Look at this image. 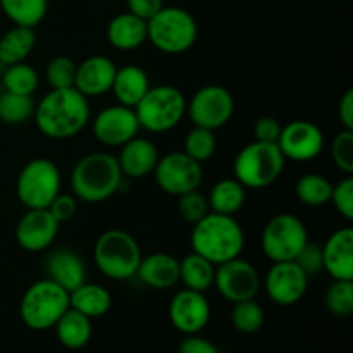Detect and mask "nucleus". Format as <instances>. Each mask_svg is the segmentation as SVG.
Here are the masks:
<instances>
[{
	"mask_svg": "<svg viewBox=\"0 0 353 353\" xmlns=\"http://www.w3.org/2000/svg\"><path fill=\"white\" fill-rule=\"evenodd\" d=\"M285 161L278 143L254 141L238 152L233 165L234 178L245 188H265L281 176Z\"/></svg>",
	"mask_w": 353,
	"mask_h": 353,
	"instance_id": "obj_7",
	"label": "nucleus"
},
{
	"mask_svg": "<svg viewBox=\"0 0 353 353\" xmlns=\"http://www.w3.org/2000/svg\"><path fill=\"white\" fill-rule=\"evenodd\" d=\"M6 69L7 65L3 62H0V93L3 92V78H6Z\"/></svg>",
	"mask_w": 353,
	"mask_h": 353,
	"instance_id": "obj_48",
	"label": "nucleus"
},
{
	"mask_svg": "<svg viewBox=\"0 0 353 353\" xmlns=\"http://www.w3.org/2000/svg\"><path fill=\"white\" fill-rule=\"evenodd\" d=\"M295 262L300 265V269H302V271L305 272L309 278L310 276L319 274V272L324 269L323 248L317 247L316 243H310V241H307V245L302 248V252L296 255Z\"/></svg>",
	"mask_w": 353,
	"mask_h": 353,
	"instance_id": "obj_42",
	"label": "nucleus"
},
{
	"mask_svg": "<svg viewBox=\"0 0 353 353\" xmlns=\"http://www.w3.org/2000/svg\"><path fill=\"white\" fill-rule=\"evenodd\" d=\"M323 264L333 279L353 281V230L340 228L323 247Z\"/></svg>",
	"mask_w": 353,
	"mask_h": 353,
	"instance_id": "obj_21",
	"label": "nucleus"
},
{
	"mask_svg": "<svg viewBox=\"0 0 353 353\" xmlns=\"http://www.w3.org/2000/svg\"><path fill=\"white\" fill-rule=\"evenodd\" d=\"M134 114L140 128L152 133H165L178 126L185 117L186 99L176 86H150L143 99L134 105Z\"/></svg>",
	"mask_w": 353,
	"mask_h": 353,
	"instance_id": "obj_8",
	"label": "nucleus"
},
{
	"mask_svg": "<svg viewBox=\"0 0 353 353\" xmlns=\"http://www.w3.org/2000/svg\"><path fill=\"white\" fill-rule=\"evenodd\" d=\"M190 119L199 128L216 131L226 126L234 114V99L231 92L219 85H207L196 90L186 103Z\"/></svg>",
	"mask_w": 353,
	"mask_h": 353,
	"instance_id": "obj_11",
	"label": "nucleus"
},
{
	"mask_svg": "<svg viewBox=\"0 0 353 353\" xmlns=\"http://www.w3.org/2000/svg\"><path fill=\"white\" fill-rule=\"evenodd\" d=\"M0 7L16 26L37 28L47 16L48 0H0Z\"/></svg>",
	"mask_w": 353,
	"mask_h": 353,
	"instance_id": "obj_31",
	"label": "nucleus"
},
{
	"mask_svg": "<svg viewBox=\"0 0 353 353\" xmlns=\"http://www.w3.org/2000/svg\"><path fill=\"white\" fill-rule=\"evenodd\" d=\"M164 7V0H128V12L141 17L143 21L152 19Z\"/></svg>",
	"mask_w": 353,
	"mask_h": 353,
	"instance_id": "obj_46",
	"label": "nucleus"
},
{
	"mask_svg": "<svg viewBox=\"0 0 353 353\" xmlns=\"http://www.w3.org/2000/svg\"><path fill=\"white\" fill-rule=\"evenodd\" d=\"M38 130L52 140H68L86 128L90 121V102L81 92L72 88L50 90L34 107Z\"/></svg>",
	"mask_w": 353,
	"mask_h": 353,
	"instance_id": "obj_1",
	"label": "nucleus"
},
{
	"mask_svg": "<svg viewBox=\"0 0 353 353\" xmlns=\"http://www.w3.org/2000/svg\"><path fill=\"white\" fill-rule=\"evenodd\" d=\"M338 116H340L343 130H353V90H347L338 103Z\"/></svg>",
	"mask_w": 353,
	"mask_h": 353,
	"instance_id": "obj_47",
	"label": "nucleus"
},
{
	"mask_svg": "<svg viewBox=\"0 0 353 353\" xmlns=\"http://www.w3.org/2000/svg\"><path fill=\"white\" fill-rule=\"evenodd\" d=\"M95 265L105 278L124 281L137 276L141 261L140 245L124 230L102 233L93 247Z\"/></svg>",
	"mask_w": 353,
	"mask_h": 353,
	"instance_id": "obj_4",
	"label": "nucleus"
},
{
	"mask_svg": "<svg viewBox=\"0 0 353 353\" xmlns=\"http://www.w3.org/2000/svg\"><path fill=\"white\" fill-rule=\"evenodd\" d=\"M330 200L333 202L334 209H336L345 219H353V179L350 176L341 179L336 186H333Z\"/></svg>",
	"mask_w": 353,
	"mask_h": 353,
	"instance_id": "obj_41",
	"label": "nucleus"
},
{
	"mask_svg": "<svg viewBox=\"0 0 353 353\" xmlns=\"http://www.w3.org/2000/svg\"><path fill=\"white\" fill-rule=\"evenodd\" d=\"M199 26L188 10L181 7H162L147 21V40L164 54L188 52L196 41Z\"/></svg>",
	"mask_w": 353,
	"mask_h": 353,
	"instance_id": "obj_5",
	"label": "nucleus"
},
{
	"mask_svg": "<svg viewBox=\"0 0 353 353\" xmlns=\"http://www.w3.org/2000/svg\"><path fill=\"white\" fill-rule=\"evenodd\" d=\"M34 100L33 97L17 95L3 90L0 93V121L3 124H23L30 121L34 114Z\"/></svg>",
	"mask_w": 353,
	"mask_h": 353,
	"instance_id": "obj_32",
	"label": "nucleus"
},
{
	"mask_svg": "<svg viewBox=\"0 0 353 353\" xmlns=\"http://www.w3.org/2000/svg\"><path fill=\"white\" fill-rule=\"evenodd\" d=\"M69 307V293L45 278L24 292L19 305L21 321L33 331H47L55 326Z\"/></svg>",
	"mask_w": 353,
	"mask_h": 353,
	"instance_id": "obj_6",
	"label": "nucleus"
},
{
	"mask_svg": "<svg viewBox=\"0 0 353 353\" xmlns=\"http://www.w3.org/2000/svg\"><path fill=\"white\" fill-rule=\"evenodd\" d=\"M137 276L154 290H169L179 281V261L165 252L141 257Z\"/></svg>",
	"mask_w": 353,
	"mask_h": 353,
	"instance_id": "obj_23",
	"label": "nucleus"
},
{
	"mask_svg": "<svg viewBox=\"0 0 353 353\" xmlns=\"http://www.w3.org/2000/svg\"><path fill=\"white\" fill-rule=\"evenodd\" d=\"M331 192H333V185L317 172L303 174L295 186L299 200L309 207H321L330 202Z\"/></svg>",
	"mask_w": 353,
	"mask_h": 353,
	"instance_id": "obj_33",
	"label": "nucleus"
},
{
	"mask_svg": "<svg viewBox=\"0 0 353 353\" xmlns=\"http://www.w3.org/2000/svg\"><path fill=\"white\" fill-rule=\"evenodd\" d=\"M247 193L245 186L236 178L221 179L212 186L209 193V209L210 212L223 214V216H233L243 207Z\"/></svg>",
	"mask_w": 353,
	"mask_h": 353,
	"instance_id": "obj_30",
	"label": "nucleus"
},
{
	"mask_svg": "<svg viewBox=\"0 0 353 353\" xmlns=\"http://www.w3.org/2000/svg\"><path fill=\"white\" fill-rule=\"evenodd\" d=\"M107 38L119 50H134L147 41V21L131 12L117 14L107 26Z\"/></svg>",
	"mask_w": 353,
	"mask_h": 353,
	"instance_id": "obj_25",
	"label": "nucleus"
},
{
	"mask_svg": "<svg viewBox=\"0 0 353 353\" xmlns=\"http://www.w3.org/2000/svg\"><path fill=\"white\" fill-rule=\"evenodd\" d=\"M309 241L307 228L295 214L271 217L262 230V252L272 262L295 261Z\"/></svg>",
	"mask_w": 353,
	"mask_h": 353,
	"instance_id": "obj_10",
	"label": "nucleus"
},
{
	"mask_svg": "<svg viewBox=\"0 0 353 353\" xmlns=\"http://www.w3.org/2000/svg\"><path fill=\"white\" fill-rule=\"evenodd\" d=\"M214 285L223 299L238 303L255 299L261 290V276L250 262L236 257L217 265Z\"/></svg>",
	"mask_w": 353,
	"mask_h": 353,
	"instance_id": "obj_13",
	"label": "nucleus"
},
{
	"mask_svg": "<svg viewBox=\"0 0 353 353\" xmlns=\"http://www.w3.org/2000/svg\"><path fill=\"white\" fill-rule=\"evenodd\" d=\"M59 226L48 209H28L16 226V240L23 250L43 252L57 238Z\"/></svg>",
	"mask_w": 353,
	"mask_h": 353,
	"instance_id": "obj_18",
	"label": "nucleus"
},
{
	"mask_svg": "<svg viewBox=\"0 0 353 353\" xmlns=\"http://www.w3.org/2000/svg\"><path fill=\"white\" fill-rule=\"evenodd\" d=\"M216 265L196 252L185 255L179 261V281L185 288L205 293L214 285Z\"/></svg>",
	"mask_w": 353,
	"mask_h": 353,
	"instance_id": "obj_29",
	"label": "nucleus"
},
{
	"mask_svg": "<svg viewBox=\"0 0 353 353\" xmlns=\"http://www.w3.org/2000/svg\"><path fill=\"white\" fill-rule=\"evenodd\" d=\"M45 274L65 292L71 293L86 281V268L83 259L69 248H55L45 259Z\"/></svg>",
	"mask_w": 353,
	"mask_h": 353,
	"instance_id": "obj_20",
	"label": "nucleus"
},
{
	"mask_svg": "<svg viewBox=\"0 0 353 353\" xmlns=\"http://www.w3.org/2000/svg\"><path fill=\"white\" fill-rule=\"evenodd\" d=\"M54 327L59 343L69 350H79V348L86 347L88 341L92 340V319L83 316L78 310L71 309V307L62 314V317L55 323Z\"/></svg>",
	"mask_w": 353,
	"mask_h": 353,
	"instance_id": "obj_26",
	"label": "nucleus"
},
{
	"mask_svg": "<svg viewBox=\"0 0 353 353\" xmlns=\"http://www.w3.org/2000/svg\"><path fill=\"white\" fill-rule=\"evenodd\" d=\"M169 321L183 334H199L210 321V305L202 292L181 290L169 303Z\"/></svg>",
	"mask_w": 353,
	"mask_h": 353,
	"instance_id": "obj_17",
	"label": "nucleus"
},
{
	"mask_svg": "<svg viewBox=\"0 0 353 353\" xmlns=\"http://www.w3.org/2000/svg\"><path fill=\"white\" fill-rule=\"evenodd\" d=\"M38 85H40V76H38L37 69L31 68L30 64L19 62V64L7 65L6 78H3V90L6 92L33 97Z\"/></svg>",
	"mask_w": 353,
	"mask_h": 353,
	"instance_id": "obj_34",
	"label": "nucleus"
},
{
	"mask_svg": "<svg viewBox=\"0 0 353 353\" xmlns=\"http://www.w3.org/2000/svg\"><path fill=\"white\" fill-rule=\"evenodd\" d=\"M16 193L28 209H47L61 193V171L55 162L43 157L28 162L17 176Z\"/></svg>",
	"mask_w": 353,
	"mask_h": 353,
	"instance_id": "obj_9",
	"label": "nucleus"
},
{
	"mask_svg": "<svg viewBox=\"0 0 353 353\" xmlns=\"http://www.w3.org/2000/svg\"><path fill=\"white\" fill-rule=\"evenodd\" d=\"M69 305L90 319L105 316L112 305V296L103 286L95 283H83L79 288L69 293Z\"/></svg>",
	"mask_w": 353,
	"mask_h": 353,
	"instance_id": "obj_27",
	"label": "nucleus"
},
{
	"mask_svg": "<svg viewBox=\"0 0 353 353\" xmlns=\"http://www.w3.org/2000/svg\"><path fill=\"white\" fill-rule=\"evenodd\" d=\"M217 147V140L214 131L205 130V128H199L195 126L185 138V154L188 157H192L193 161L196 162H205L209 161L210 157L214 155Z\"/></svg>",
	"mask_w": 353,
	"mask_h": 353,
	"instance_id": "obj_36",
	"label": "nucleus"
},
{
	"mask_svg": "<svg viewBox=\"0 0 353 353\" xmlns=\"http://www.w3.org/2000/svg\"><path fill=\"white\" fill-rule=\"evenodd\" d=\"M178 212L183 217V221L190 224H196L202 217H205L210 212L207 196L199 193V190L185 193V195L179 196Z\"/></svg>",
	"mask_w": 353,
	"mask_h": 353,
	"instance_id": "obj_40",
	"label": "nucleus"
},
{
	"mask_svg": "<svg viewBox=\"0 0 353 353\" xmlns=\"http://www.w3.org/2000/svg\"><path fill=\"white\" fill-rule=\"evenodd\" d=\"M309 285V276L295 261L272 262L264 279V288L269 299L283 307L295 305L303 299Z\"/></svg>",
	"mask_w": 353,
	"mask_h": 353,
	"instance_id": "obj_14",
	"label": "nucleus"
},
{
	"mask_svg": "<svg viewBox=\"0 0 353 353\" xmlns=\"http://www.w3.org/2000/svg\"><path fill=\"white\" fill-rule=\"evenodd\" d=\"M117 65L112 59L105 55H92L78 64L74 88L81 92L86 99L100 97L110 92Z\"/></svg>",
	"mask_w": 353,
	"mask_h": 353,
	"instance_id": "obj_19",
	"label": "nucleus"
},
{
	"mask_svg": "<svg viewBox=\"0 0 353 353\" xmlns=\"http://www.w3.org/2000/svg\"><path fill=\"white\" fill-rule=\"evenodd\" d=\"M140 131L134 109L126 105H109L100 110L93 119V134L97 140L107 147H123L126 141L133 140Z\"/></svg>",
	"mask_w": 353,
	"mask_h": 353,
	"instance_id": "obj_15",
	"label": "nucleus"
},
{
	"mask_svg": "<svg viewBox=\"0 0 353 353\" xmlns=\"http://www.w3.org/2000/svg\"><path fill=\"white\" fill-rule=\"evenodd\" d=\"M154 174L162 192L181 196L199 190L202 185L203 169L200 162L193 161L185 152H171L164 157H159Z\"/></svg>",
	"mask_w": 353,
	"mask_h": 353,
	"instance_id": "obj_12",
	"label": "nucleus"
},
{
	"mask_svg": "<svg viewBox=\"0 0 353 353\" xmlns=\"http://www.w3.org/2000/svg\"><path fill=\"white\" fill-rule=\"evenodd\" d=\"M281 123L276 117H261L254 126L255 141H264V143H276L281 134Z\"/></svg>",
	"mask_w": 353,
	"mask_h": 353,
	"instance_id": "obj_44",
	"label": "nucleus"
},
{
	"mask_svg": "<svg viewBox=\"0 0 353 353\" xmlns=\"http://www.w3.org/2000/svg\"><path fill=\"white\" fill-rule=\"evenodd\" d=\"M276 143L285 159L299 162L312 161L323 152L324 134L310 121H292L283 126Z\"/></svg>",
	"mask_w": 353,
	"mask_h": 353,
	"instance_id": "obj_16",
	"label": "nucleus"
},
{
	"mask_svg": "<svg viewBox=\"0 0 353 353\" xmlns=\"http://www.w3.org/2000/svg\"><path fill=\"white\" fill-rule=\"evenodd\" d=\"M324 303L333 316H350L353 312V281L334 279L324 295Z\"/></svg>",
	"mask_w": 353,
	"mask_h": 353,
	"instance_id": "obj_38",
	"label": "nucleus"
},
{
	"mask_svg": "<svg viewBox=\"0 0 353 353\" xmlns=\"http://www.w3.org/2000/svg\"><path fill=\"white\" fill-rule=\"evenodd\" d=\"M331 157L340 171L353 172V130H343L334 137L331 143Z\"/></svg>",
	"mask_w": 353,
	"mask_h": 353,
	"instance_id": "obj_39",
	"label": "nucleus"
},
{
	"mask_svg": "<svg viewBox=\"0 0 353 353\" xmlns=\"http://www.w3.org/2000/svg\"><path fill=\"white\" fill-rule=\"evenodd\" d=\"M264 310L262 307L252 300H245V302L233 303V310H231V323H233L234 330L240 331L243 334L257 333L262 326H264Z\"/></svg>",
	"mask_w": 353,
	"mask_h": 353,
	"instance_id": "obj_35",
	"label": "nucleus"
},
{
	"mask_svg": "<svg viewBox=\"0 0 353 353\" xmlns=\"http://www.w3.org/2000/svg\"><path fill=\"white\" fill-rule=\"evenodd\" d=\"M243 247L245 233L233 216L209 212L193 224V252L209 259L214 265L240 257Z\"/></svg>",
	"mask_w": 353,
	"mask_h": 353,
	"instance_id": "obj_2",
	"label": "nucleus"
},
{
	"mask_svg": "<svg viewBox=\"0 0 353 353\" xmlns=\"http://www.w3.org/2000/svg\"><path fill=\"white\" fill-rule=\"evenodd\" d=\"M148 88H150V79H148L147 72L140 65L128 64L117 68L110 92L114 93L121 105L134 109V105L143 99Z\"/></svg>",
	"mask_w": 353,
	"mask_h": 353,
	"instance_id": "obj_24",
	"label": "nucleus"
},
{
	"mask_svg": "<svg viewBox=\"0 0 353 353\" xmlns=\"http://www.w3.org/2000/svg\"><path fill=\"white\" fill-rule=\"evenodd\" d=\"M34 43H37L34 28L14 24L0 38V62H3L6 65L24 62L33 52Z\"/></svg>",
	"mask_w": 353,
	"mask_h": 353,
	"instance_id": "obj_28",
	"label": "nucleus"
},
{
	"mask_svg": "<svg viewBox=\"0 0 353 353\" xmlns=\"http://www.w3.org/2000/svg\"><path fill=\"white\" fill-rule=\"evenodd\" d=\"M47 209L50 210V214L59 224L68 223L78 212V199L74 195H69V193H57V196L52 200Z\"/></svg>",
	"mask_w": 353,
	"mask_h": 353,
	"instance_id": "obj_43",
	"label": "nucleus"
},
{
	"mask_svg": "<svg viewBox=\"0 0 353 353\" xmlns=\"http://www.w3.org/2000/svg\"><path fill=\"white\" fill-rule=\"evenodd\" d=\"M157 161L159 150L155 143L148 138L141 137H134L133 140L126 141L117 157L123 176L133 179H140L154 172Z\"/></svg>",
	"mask_w": 353,
	"mask_h": 353,
	"instance_id": "obj_22",
	"label": "nucleus"
},
{
	"mask_svg": "<svg viewBox=\"0 0 353 353\" xmlns=\"http://www.w3.org/2000/svg\"><path fill=\"white\" fill-rule=\"evenodd\" d=\"M76 71H78V64L71 57L55 55L45 68V79L52 86V90L72 88L76 81Z\"/></svg>",
	"mask_w": 353,
	"mask_h": 353,
	"instance_id": "obj_37",
	"label": "nucleus"
},
{
	"mask_svg": "<svg viewBox=\"0 0 353 353\" xmlns=\"http://www.w3.org/2000/svg\"><path fill=\"white\" fill-rule=\"evenodd\" d=\"M123 181L119 162L105 152L88 154L74 165L71 172V190L83 202L99 203L110 199Z\"/></svg>",
	"mask_w": 353,
	"mask_h": 353,
	"instance_id": "obj_3",
	"label": "nucleus"
},
{
	"mask_svg": "<svg viewBox=\"0 0 353 353\" xmlns=\"http://www.w3.org/2000/svg\"><path fill=\"white\" fill-rule=\"evenodd\" d=\"M178 353H221L219 348L207 338L199 334H186L185 340L179 343Z\"/></svg>",
	"mask_w": 353,
	"mask_h": 353,
	"instance_id": "obj_45",
	"label": "nucleus"
}]
</instances>
